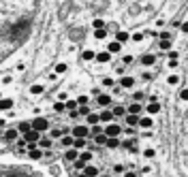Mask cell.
<instances>
[{
  "label": "cell",
  "instance_id": "cell-50",
  "mask_svg": "<svg viewBox=\"0 0 188 177\" xmlns=\"http://www.w3.org/2000/svg\"><path fill=\"white\" fill-rule=\"evenodd\" d=\"M77 102H79V105H88V96H79Z\"/></svg>",
  "mask_w": 188,
  "mask_h": 177
},
{
  "label": "cell",
  "instance_id": "cell-44",
  "mask_svg": "<svg viewBox=\"0 0 188 177\" xmlns=\"http://www.w3.org/2000/svg\"><path fill=\"white\" fill-rule=\"evenodd\" d=\"M167 56H169L171 60H178V58H180V51H175V49H169V51H167Z\"/></svg>",
  "mask_w": 188,
  "mask_h": 177
},
{
  "label": "cell",
  "instance_id": "cell-51",
  "mask_svg": "<svg viewBox=\"0 0 188 177\" xmlns=\"http://www.w3.org/2000/svg\"><path fill=\"white\" fill-rule=\"evenodd\" d=\"M113 173H124V167H122V164H116V167H113Z\"/></svg>",
  "mask_w": 188,
  "mask_h": 177
},
{
  "label": "cell",
  "instance_id": "cell-61",
  "mask_svg": "<svg viewBox=\"0 0 188 177\" xmlns=\"http://www.w3.org/2000/svg\"><path fill=\"white\" fill-rule=\"evenodd\" d=\"M145 177H150V175H145Z\"/></svg>",
  "mask_w": 188,
  "mask_h": 177
},
{
  "label": "cell",
  "instance_id": "cell-20",
  "mask_svg": "<svg viewBox=\"0 0 188 177\" xmlns=\"http://www.w3.org/2000/svg\"><path fill=\"white\" fill-rule=\"evenodd\" d=\"M100 122V113H90V115H86V124H90V126H96Z\"/></svg>",
  "mask_w": 188,
  "mask_h": 177
},
{
  "label": "cell",
  "instance_id": "cell-55",
  "mask_svg": "<svg viewBox=\"0 0 188 177\" xmlns=\"http://www.w3.org/2000/svg\"><path fill=\"white\" fill-rule=\"evenodd\" d=\"M141 98H143V92H135V100H137V102H139Z\"/></svg>",
  "mask_w": 188,
  "mask_h": 177
},
{
  "label": "cell",
  "instance_id": "cell-27",
  "mask_svg": "<svg viewBox=\"0 0 188 177\" xmlns=\"http://www.w3.org/2000/svg\"><path fill=\"white\" fill-rule=\"evenodd\" d=\"M81 58H84L86 62H90V60H96V53H94L92 49H84V51H81Z\"/></svg>",
  "mask_w": 188,
  "mask_h": 177
},
{
  "label": "cell",
  "instance_id": "cell-10",
  "mask_svg": "<svg viewBox=\"0 0 188 177\" xmlns=\"http://www.w3.org/2000/svg\"><path fill=\"white\" fill-rule=\"evenodd\" d=\"M113 120H116L113 109H107V107H105V109L100 111V122H107V124H109V122H113Z\"/></svg>",
  "mask_w": 188,
  "mask_h": 177
},
{
  "label": "cell",
  "instance_id": "cell-52",
  "mask_svg": "<svg viewBox=\"0 0 188 177\" xmlns=\"http://www.w3.org/2000/svg\"><path fill=\"white\" fill-rule=\"evenodd\" d=\"M90 94H92V96H98V94H103V92H100V88H92V90H90Z\"/></svg>",
  "mask_w": 188,
  "mask_h": 177
},
{
  "label": "cell",
  "instance_id": "cell-7",
  "mask_svg": "<svg viewBox=\"0 0 188 177\" xmlns=\"http://www.w3.org/2000/svg\"><path fill=\"white\" fill-rule=\"evenodd\" d=\"M24 137H26V141H28V143H39V139L43 137V133H39V130H34V128H32V130H28V133L24 134Z\"/></svg>",
  "mask_w": 188,
  "mask_h": 177
},
{
  "label": "cell",
  "instance_id": "cell-48",
  "mask_svg": "<svg viewBox=\"0 0 188 177\" xmlns=\"http://www.w3.org/2000/svg\"><path fill=\"white\" fill-rule=\"evenodd\" d=\"M143 37H145V34L137 32V34H133V41H135V43H139V41H143Z\"/></svg>",
  "mask_w": 188,
  "mask_h": 177
},
{
  "label": "cell",
  "instance_id": "cell-31",
  "mask_svg": "<svg viewBox=\"0 0 188 177\" xmlns=\"http://www.w3.org/2000/svg\"><path fill=\"white\" fill-rule=\"evenodd\" d=\"M90 113H92L90 105H79V115H81V117H86V115H90Z\"/></svg>",
  "mask_w": 188,
  "mask_h": 177
},
{
  "label": "cell",
  "instance_id": "cell-35",
  "mask_svg": "<svg viewBox=\"0 0 188 177\" xmlns=\"http://www.w3.org/2000/svg\"><path fill=\"white\" fill-rule=\"evenodd\" d=\"M0 107H2V111H9V109L13 107V100H11V98H2V102H0Z\"/></svg>",
  "mask_w": 188,
  "mask_h": 177
},
{
  "label": "cell",
  "instance_id": "cell-14",
  "mask_svg": "<svg viewBox=\"0 0 188 177\" xmlns=\"http://www.w3.org/2000/svg\"><path fill=\"white\" fill-rule=\"evenodd\" d=\"M126 113H128V107H124V105H116L113 107V115L116 117H126Z\"/></svg>",
  "mask_w": 188,
  "mask_h": 177
},
{
  "label": "cell",
  "instance_id": "cell-5",
  "mask_svg": "<svg viewBox=\"0 0 188 177\" xmlns=\"http://www.w3.org/2000/svg\"><path fill=\"white\" fill-rule=\"evenodd\" d=\"M51 145H53V139H51L49 134H43V137L39 139V147H41V149L49 152V149H51Z\"/></svg>",
  "mask_w": 188,
  "mask_h": 177
},
{
  "label": "cell",
  "instance_id": "cell-12",
  "mask_svg": "<svg viewBox=\"0 0 188 177\" xmlns=\"http://www.w3.org/2000/svg\"><path fill=\"white\" fill-rule=\"evenodd\" d=\"M143 109H145V107H143L141 102H137V100L128 105V113H135V115H141V111H143Z\"/></svg>",
  "mask_w": 188,
  "mask_h": 177
},
{
  "label": "cell",
  "instance_id": "cell-28",
  "mask_svg": "<svg viewBox=\"0 0 188 177\" xmlns=\"http://www.w3.org/2000/svg\"><path fill=\"white\" fill-rule=\"evenodd\" d=\"M107 139H109L107 134L100 133V134H96V137H94V143H96V145H107Z\"/></svg>",
  "mask_w": 188,
  "mask_h": 177
},
{
  "label": "cell",
  "instance_id": "cell-58",
  "mask_svg": "<svg viewBox=\"0 0 188 177\" xmlns=\"http://www.w3.org/2000/svg\"><path fill=\"white\" fill-rule=\"evenodd\" d=\"M124 177H137V173H131L128 171V173H124Z\"/></svg>",
  "mask_w": 188,
  "mask_h": 177
},
{
  "label": "cell",
  "instance_id": "cell-39",
  "mask_svg": "<svg viewBox=\"0 0 188 177\" xmlns=\"http://www.w3.org/2000/svg\"><path fill=\"white\" fill-rule=\"evenodd\" d=\"M49 137H51V139H60V137H64V134H62L60 128H51V130H49Z\"/></svg>",
  "mask_w": 188,
  "mask_h": 177
},
{
  "label": "cell",
  "instance_id": "cell-47",
  "mask_svg": "<svg viewBox=\"0 0 188 177\" xmlns=\"http://www.w3.org/2000/svg\"><path fill=\"white\" fill-rule=\"evenodd\" d=\"M69 117L77 120V117H79V109H73V111H69Z\"/></svg>",
  "mask_w": 188,
  "mask_h": 177
},
{
  "label": "cell",
  "instance_id": "cell-60",
  "mask_svg": "<svg viewBox=\"0 0 188 177\" xmlns=\"http://www.w3.org/2000/svg\"><path fill=\"white\" fill-rule=\"evenodd\" d=\"M100 177H111V175H109V173H103V175H100Z\"/></svg>",
  "mask_w": 188,
  "mask_h": 177
},
{
  "label": "cell",
  "instance_id": "cell-24",
  "mask_svg": "<svg viewBox=\"0 0 188 177\" xmlns=\"http://www.w3.org/2000/svg\"><path fill=\"white\" fill-rule=\"evenodd\" d=\"M17 130L22 134H26L28 130H32V122H19V124H17Z\"/></svg>",
  "mask_w": 188,
  "mask_h": 177
},
{
  "label": "cell",
  "instance_id": "cell-23",
  "mask_svg": "<svg viewBox=\"0 0 188 177\" xmlns=\"http://www.w3.org/2000/svg\"><path fill=\"white\" fill-rule=\"evenodd\" d=\"M73 143H75V137H73V134H64V137H62V147L69 149V147H73Z\"/></svg>",
  "mask_w": 188,
  "mask_h": 177
},
{
  "label": "cell",
  "instance_id": "cell-59",
  "mask_svg": "<svg viewBox=\"0 0 188 177\" xmlns=\"http://www.w3.org/2000/svg\"><path fill=\"white\" fill-rule=\"evenodd\" d=\"M77 177H88V175H86V171H79V173H77Z\"/></svg>",
  "mask_w": 188,
  "mask_h": 177
},
{
  "label": "cell",
  "instance_id": "cell-16",
  "mask_svg": "<svg viewBox=\"0 0 188 177\" xmlns=\"http://www.w3.org/2000/svg\"><path fill=\"white\" fill-rule=\"evenodd\" d=\"M139 115H135V113H126V117H124V122L128 124V126H139Z\"/></svg>",
  "mask_w": 188,
  "mask_h": 177
},
{
  "label": "cell",
  "instance_id": "cell-49",
  "mask_svg": "<svg viewBox=\"0 0 188 177\" xmlns=\"http://www.w3.org/2000/svg\"><path fill=\"white\" fill-rule=\"evenodd\" d=\"M180 98H182V100H188V88H184L180 92Z\"/></svg>",
  "mask_w": 188,
  "mask_h": 177
},
{
  "label": "cell",
  "instance_id": "cell-25",
  "mask_svg": "<svg viewBox=\"0 0 188 177\" xmlns=\"http://www.w3.org/2000/svg\"><path fill=\"white\" fill-rule=\"evenodd\" d=\"M43 92H45V88H43L41 83H34V86H30V94H32V96H41Z\"/></svg>",
  "mask_w": 188,
  "mask_h": 177
},
{
  "label": "cell",
  "instance_id": "cell-22",
  "mask_svg": "<svg viewBox=\"0 0 188 177\" xmlns=\"http://www.w3.org/2000/svg\"><path fill=\"white\" fill-rule=\"evenodd\" d=\"M120 145H122V141H120L118 137H109V139H107V145H105V147H109V149H116V147H120Z\"/></svg>",
  "mask_w": 188,
  "mask_h": 177
},
{
  "label": "cell",
  "instance_id": "cell-46",
  "mask_svg": "<svg viewBox=\"0 0 188 177\" xmlns=\"http://www.w3.org/2000/svg\"><path fill=\"white\" fill-rule=\"evenodd\" d=\"M100 133H105V128H100L98 124H96V126H92V137H96V134H100Z\"/></svg>",
  "mask_w": 188,
  "mask_h": 177
},
{
  "label": "cell",
  "instance_id": "cell-56",
  "mask_svg": "<svg viewBox=\"0 0 188 177\" xmlns=\"http://www.w3.org/2000/svg\"><path fill=\"white\" fill-rule=\"evenodd\" d=\"M116 73H118V75H124V64H122V66H118V68H116Z\"/></svg>",
  "mask_w": 188,
  "mask_h": 177
},
{
  "label": "cell",
  "instance_id": "cell-29",
  "mask_svg": "<svg viewBox=\"0 0 188 177\" xmlns=\"http://www.w3.org/2000/svg\"><path fill=\"white\" fill-rule=\"evenodd\" d=\"M79 158H81L84 162H90V160H92V149H81Z\"/></svg>",
  "mask_w": 188,
  "mask_h": 177
},
{
  "label": "cell",
  "instance_id": "cell-34",
  "mask_svg": "<svg viewBox=\"0 0 188 177\" xmlns=\"http://www.w3.org/2000/svg\"><path fill=\"white\" fill-rule=\"evenodd\" d=\"M58 75H62V73H66L69 71V64H64V62H60V64H56V68H53Z\"/></svg>",
  "mask_w": 188,
  "mask_h": 177
},
{
  "label": "cell",
  "instance_id": "cell-2",
  "mask_svg": "<svg viewBox=\"0 0 188 177\" xmlns=\"http://www.w3.org/2000/svg\"><path fill=\"white\" fill-rule=\"evenodd\" d=\"M122 133H124V128H122L116 120H113V122H109V124L105 126V134H107V137H120Z\"/></svg>",
  "mask_w": 188,
  "mask_h": 177
},
{
  "label": "cell",
  "instance_id": "cell-11",
  "mask_svg": "<svg viewBox=\"0 0 188 177\" xmlns=\"http://www.w3.org/2000/svg\"><path fill=\"white\" fill-rule=\"evenodd\" d=\"M41 156H45V149H41V147L28 149V158H30V160H41Z\"/></svg>",
  "mask_w": 188,
  "mask_h": 177
},
{
  "label": "cell",
  "instance_id": "cell-1",
  "mask_svg": "<svg viewBox=\"0 0 188 177\" xmlns=\"http://www.w3.org/2000/svg\"><path fill=\"white\" fill-rule=\"evenodd\" d=\"M71 134L75 139H90L92 137V126L90 124H77V126H73Z\"/></svg>",
  "mask_w": 188,
  "mask_h": 177
},
{
  "label": "cell",
  "instance_id": "cell-21",
  "mask_svg": "<svg viewBox=\"0 0 188 177\" xmlns=\"http://www.w3.org/2000/svg\"><path fill=\"white\" fill-rule=\"evenodd\" d=\"M133 86H135V79H133V77L124 75V77L120 79V88H133Z\"/></svg>",
  "mask_w": 188,
  "mask_h": 177
},
{
  "label": "cell",
  "instance_id": "cell-54",
  "mask_svg": "<svg viewBox=\"0 0 188 177\" xmlns=\"http://www.w3.org/2000/svg\"><path fill=\"white\" fill-rule=\"evenodd\" d=\"M124 133H126V134H133V133H135V128H133V126H126V128H124Z\"/></svg>",
  "mask_w": 188,
  "mask_h": 177
},
{
  "label": "cell",
  "instance_id": "cell-41",
  "mask_svg": "<svg viewBox=\"0 0 188 177\" xmlns=\"http://www.w3.org/2000/svg\"><path fill=\"white\" fill-rule=\"evenodd\" d=\"M92 28H94V30H100V28H105V21H103V19H94V21H92Z\"/></svg>",
  "mask_w": 188,
  "mask_h": 177
},
{
  "label": "cell",
  "instance_id": "cell-19",
  "mask_svg": "<svg viewBox=\"0 0 188 177\" xmlns=\"http://www.w3.org/2000/svg\"><path fill=\"white\" fill-rule=\"evenodd\" d=\"M139 126H141V128H145V130H147V128H152V126H154V120H152L150 115H143V117L139 120Z\"/></svg>",
  "mask_w": 188,
  "mask_h": 177
},
{
  "label": "cell",
  "instance_id": "cell-15",
  "mask_svg": "<svg viewBox=\"0 0 188 177\" xmlns=\"http://www.w3.org/2000/svg\"><path fill=\"white\" fill-rule=\"evenodd\" d=\"M113 39H116V41H120V43L124 45V43H126V41H131V39H133V37H131V34H128V32H124V30H118V32H116V37H113Z\"/></svg>",
  "mask_w": 188,
  "mask_h": 177
},
{
  "label": "cell",
  "instance_id": "cell-53",
  "mask_svg": "<svg viewBox=\"0 0 188 177\" xmlns=\"http://www.w3.org/2000/svg\"><path fill=\"white\" fill-rule=\"evenodd\" d=\"M180 28H182V32H184V34H188V21H184Z\"/></svg>",
  "mask_w": 188,
  "mask_h": 177
},
{
  "label": "cell",
  "instance_id": "cell-57",
  "mask_svg": "<svg viewBox=\"0 0 188 177\" xmlns=\"http://www.w3.org/2000/svg\"><path fill=\"white\" fill-rule=\"evenodd\" d=\"M141 173H145V175H150V173H152V169H150V167H143V169H141Z\"/></svg>",
  "mask_w": 188,
  "mask_h": 177
},
{
  "label": "cell",
  "instance_id": "cell-17",
  "mask_svg": "<svg viewBox=\"0 0 188 177\" xmlns=\"http://www.w3.org/2000/svg\"><path fill=\"white\" fill-rule=\"evenodd\" d=\"M17 134H19L17 128H11V130H4V133H2V139H4V141H15Z\"/></svg>",
  "mask_w": 188,
  "mask_h": 177
},
{
  "label": "cell",
  "instance_id": "cell-6",
  "mask_svg": "<svg viewBox=\"0 0 188 177\" xmlns=\"http://www.w3.org/2000/svg\"><path fill=\"white\" fill-rule=\"evenodd\" d=\"M79 154H81V152H79L77 147H69V149L64 152V158H66L69 162H75V160L79 158Z\"/></svg>",
  "mask_w": 188,
  "mask_h": 177
},
{
  "label": "cell",
  "instance_id": "cell-4",
  "mask_svg": "<svg viewBox=\"0 0 188 177\" xmlns=\"http://www.w3.org/2000/svg\"><path fill=\"white\" fill-rule=\"evenodd\" d=\"M111 56H113V53L107 51V49H105V51H96V62H98V64H107V62H111Z\"/></svg>",
  "mask_w": 188,
  "mask_h": 177
},
{
  "label": "cell",
  "instance_id": "cell-40",
  "mask_svg": "<svg viewBox=\"0 0 188 177\" xmlns=\"http://www.w3.org/2000/svg\"><path fill=\"white\" fill-rule=\"evenodd\" d=\"M143 156H145V158H154V156H156V149H154V147H145V149H143Z\"/></svg>",
  "mask_w": 188,
  "mask_h": 177
},
{
  "label": "cell",
  "instance_id": "cell-36",
  "mask_svg": "<svg viewBox=\"0 0 188 177\" xmlns=\"http://www.w3.org/2000/svg\"><path fill=\"white\" fill-rule=\"evenodd\" d=\"M53 111L56 113H62V111H66V105L62 100H58V102H53Z\"/></svg>",
  "mask_w": 188,
  "mask_h": 177
},
{
  "label": "cell",
  "instance_id": "cell-8",
  "mask_svg": "<svg viewBox=\"0 0 188 177\" xmlns=\"http://www.w3.org/2000/svg\"><path fill=\"white\" fill-rule=\"evenodd\" d=\"M96 105L98 107H111V96L109 94H98L96 96Z\"/></svg>",
  "mask_w": 188,
  "mask_h": 177
},
{
  "label": "cell",
  "instance_id": "cell-42",
  "mask_svg": "<svg viewBox=\"0 0 188 177\" xmlns=\"http://www.w3.org/2000/svg\"><path fill=\"white\" fill-rule=\"evenodd\" d=\"M167 83H169V86H178V83H180V77H178V75H171V77L167 79Z\"/></svg>",
  "mask_w": 188,
  "mask_h": 177
},
{
  "label": "cell",
  "instance_id": "cell-30",
  "mask_svg": "<svg viewBox=\"0 0 188 177\" xmlns=\"http://www.w3.org/2000/svg\"><path fill=\"white\" fill-rule=\"evenodd\" d=\"M158 45H160V49H163V51H169V49H171V39H160Z\"/></svg>",
  "mask_w": 188,
  "mask_h": 177
},
{
  "label": "cell",
  "instance_id": "cell-3",
  "mask_svg": "<svg viewBox=\"0 0 188 177\" xmlns=\"http://www.w3.org/2000/svg\"><path fill=\"white\" fill-rule=\"evenodd\" d=\"M32 128H34V130H39V133H47V130H49V122H47L45 117H41V115H39V117H34V120H32Z\"/></svg>",
  "mask_w": 188,
  "mask_h": 177
},
{
  "label": "cell",
  "instance_id": "cell-45",
  "mask_svg": "<svg viewBox=\"0 0 188 177\" xmlns=\"http://www.w3.org/2000/svg\"><path fill=\"white\" fill-rule=\"evenodd\" d=\"M122 64H124V66L133 64V56H128V53H126V56H122Z\"/></svg>",
  "mask_w": 188,
  "mask_h": 177
},
{
  "label": "cell",
  "instance_id": "cell-26",
  "mask_svg": "<svg viewBox=\"0 0 188 177\" xmlns=\"http://www.w3.org/2000/svg\"><path fill=\"white\" fill-rule=\"evenodd\" d=\"M84 171H86V175H88V177H98V173H100V171H98V169H96L94 164H88V167H86Z\"/></svg>",
  "mask_w": 188,
  "mask_h": 177
},
{
  "label": "cell",
  "instance_id": "cell-9",
  "mask_svg": "<svg viewBox=\"0 0 188 177\" xmlns=\"http://www.w3.org/2000/svg\"><path fill=\"white\" fill-rule=\"evenodd\" d=\"M158 111H160L158 100H150V105H145V113H147V115H156Z\"/></svg>",
  "mask_w": 188,
  "mask_h": 177
},
{
  "label": "cell",
  "instance_id": "cell-13",
  "mask_svg": "<svg viewBox=\"0 0 188 177\" xmlns=\"http://www.w3.org/2000/svg\"><path fill=\"white\" fill-rule=\"evenodd\" d=\"M154 62H156V56H154V53H143V56H141V64H143V66H152Z\"/></svg>",
  "mask_w": 188,
  "mask_h": 177
},
{
  "label": "cell",
  "instance_id": "cell-43",
  "mask_svg": "<svg viewBox=\"0 0 188 177\" xmlns=\"http://www.w3.org/2000/svg\"><path fill=\"white\" fill-rule=\"evenodd\" d=\"M103 86H105V88H111V86H116L113 77H105V79H103Z\"/></svg>",
  "mask_w": 188,
  "mask_h": 177
},
{
  "label": "cell",
  "instance_id": "cell-38",
  "mask_svg": "<svg viewBox=\"0 0 188 177\" xmlns=\"http://www.w3.org/2000/svg\"><path fill=\"white\" fill-rule=\"evenodd\" d=\"M64 105H66V111H73V109H79V102H77V100H66Z\"/></svg>",
  "mask_w": 188,
  "mask_h": 177
},
{
  "label": "cell",
  "instance_id": "cell-32",
  "mask_svg": "<svg viewBox=\"0 0 188 177\" xmlns=\"http://www.w3.org/2000/svg\"><path fill=\"white\" fill-rule=\"evenodd\" d=\"M73 147H77V149H86V147H88V141H86V139H75Z\"/></svg>",
  "mask_w": 188,
  "mask_h": 177
},
{
  "label": "cell",
  "instance_id": "cell-33",
  "mask_svg": "<svg viewBox=\"0 0 188 177\" xmlns=\"http://www.w3.org/2000/svg\"><path fill=\"white\" fill-rule=\"evenodd\" d=\"M94 39H98V41L107 39V30H105V28H100V30H94Z\"/></svg>",
  "mask_w": 188,
  "mask_h": 177
},
{
  "label": "cell",
  "instance_id": "cell-18",
  "mask_svg": "<svg viewBox=\"0 0 188 177\" xmlns=\"http://www.w3.org/2000/svg\"><path fill=\"white\" fill-rule=\"evenodd\" d=\"M107 51H111V53H120V51H122V43H120V41H116V39H113V41H111V43L107 45Z\"/></svg>",
  "mask_w": 188,
  "mask_h": 177
},
{
  "label": "cell",
  "instance_id": "cell-37",
  "mask_svg": "<svg viewBox=\"0 0 188 177\" xmlns=\"http://www.w3.org/2000/svg\"><path fill=\"white\" fill-rule=\"evenodd\" d=\"M73 167H75V169H77V171H84V169H86V167H88V162H84V160H81V158H77V160H75V162H73Z\"/></svg>",
  "mask_w": 188,
  "mask_h": 177
}]
</instances>
